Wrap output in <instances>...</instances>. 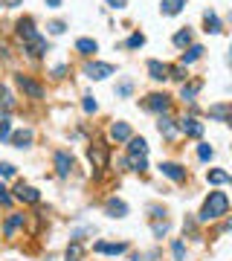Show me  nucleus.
Returning <instances> with one entry per match:
<instances>
[{"label":"nucleus","mask_w":232,"mask_h":261,"mask_svg":"<svg viewBox=\"0 0 232 261\" xmlns=\"http://www.w3.org/2000/svg\"><path fill=\"white\" fill-rule=\"evenodd\" d=\"M47 29H50V32H52V35H61V32H64V29H67V24H64V21H52V24H50Z\"/></svg>","instance_id":"37"},{"label":"nucleus","mask_w":232,"mask_h":261,"mask_svg":"<svg viewBox=\"0 0 232 261\" xmlns=\"http://www.w3.org/2000/svg\"><path fill=\"white\" fill-rule=\"evenodd\" d=\"M198 90H200V81H189V84L180 87V99H183V102H195Z\"/></svg>","instance_id":"19"},{"label":"nucleus","mask_w":232,"mask_h":261,"mask_svg":"<svg viewBox=\"0 0 232 261\" xmlns=\"http://www.w3.org/2000/svg\"><path fill=\"white\" fill-rule=\"evenodd\" d=\"M15 81H18V87H21L24 93H29L32 99H44V87L35 84L32 78H26V76H15Z\"/></svg>","instance_id":"4"},{"label":"nucleus","mask_w":232,"mask_h":261,"mask_svg":"<svg viewBox=\"0 0 232 261\" xmlns=\"http://www.w3.org/2000/svg\"><path fill=\"white\" fill-rule=\"evenodd\" d=\"M166 232H168V224H166V221H163V224H154V235H157V238H163Z\"/></svg>","instance_id":"41"},{"label":"nucleus","mask_w":232,"mask_h":261,"mask_svg":"<svg viewBox=\"0 0 232 261\" xmlns=\"http://www.w3.org/2000/svg\"><path fill=\"white\" fill-rule=\"evenodd\" d=\"M104 212H107L110 218H125V215H128V203H125V200L110 197V200L104 203Z\"/></svg>","instance_id":"6"},{"label":"nucleus","mask_w":232,"mask_h":261,"mask_svg":"<svg viewBox=\"0 0 232 261\" xmlns=\"http://www.w3.org/2000/svg\"><path fill=\"white\" fill-rule=\"evenodd\" d=\"M76 50H78L81 55H93V52L99 50V44H96L93 38H78V41H76Z\"/></svg>","instance_id":"16"},{"label":"nucleus","mask_w":232,"mask_h":261,"mask_svg":"<svg viewBox=\"0 0 232 261\" xmlns=\"http://www.w3.org/2000/svg\"><path fill=\"white\" fill-rule=\"evenodd\" d=\"M227 212H230V197H227V192H209L203 209H200V221H218Z\"/></svg>","instance_id":"1"},{"label":"nucleus","mask_w":232,"mask_h":261,"mask_svg":"<svg viewBox=\"0 0 232 261\" xmlns=\"http://www.w3.org/2000/svg\"><path fill=\"white\" fill-rule=\"evenodd\" d=\"M18 38H21L24 44H29V41H35V38H38V29H35L32 18H24V21H18Z\"/></svg>","instance_id":"5"},{"label":"nucleus","mask_w":232,"mask_h":261,"mask_svg":"<svg viewBox=\"0 0 232 261\" xmlns=\"http://www.w3.org/2000/svg\"><path fill=\"white\" fill-rule=\"evenodd\" d=\"M47 6H50V9H58V6H61V0H47Z\"/></svg>","instance_id":"44"},{"label":"nucleus","mask_w":232,"mask_h":261,"mask_svg":"<svg viewBox=\"0 0 232 261\" xmlns=\"http://www.w3.org/2000/svg\"><path fill=\"white\" fill-rule=\"evenodd\" d=\"M142 44H145V35H139V32H133L131 38H128V47H131V50H136V47H142Z\"/></svg>","instance_id":"35"},{"label":"nucleus","mask_w":232,"mask_h":261,"mask_svg":"<svg viewBox=\"0 0 232 261\" xmlns=\"http://www.w3.org/2000/svg\"><path fill=\"white\" fill-rule=\"evenodd\" d=\"M209 116H215L218 122H227V104H218V107H209Z\"/></svg>","instance_id":"31"},{"label":"nucleus","mask_w":232,"mask_h":261,"mask_svg":"<svg viewBox=\"0 0 232 261\" xmlns=\"http://www.w3.org/2000/svg\"><path fill=\"white\" fill-rule=\"evenodd\" d=\"M87 157H90V163H96L102 168V165H104V148H102V145H93V148L87 151Z\"/></svg>","instance_id":"25"},{"label":"nucleus","mask_w":232,"mask_h":261,"mask_svg":"<svg viewBox=\"0 0 232 261\" xmlns=\"http://www.w3.org/2000/svg\"><path fill=\"white\" fill-rule=\"evenodd\" d=\"M64 73H67V67H64V64H61V67H55V70H52V76H55V78H61Z\"/></svg>","instance_id":"43"},{"label":"nucleus","mask_w":232,"mask_h":261,"mask_svg":"<svg viewBox=\"0 0 232 261\" xmlns=\"http://www.w3.org/2000/svg\"><path fill=\"white\" fill-rule=\"evenodd\" d=\"M128 154H131V157H145V154H148V142H145L142 136H131V139H128Z\"/></svg>","instance_id":"11"},{"label":"nucleus","mask_w":232,"mask_h":261,"mask_svg":"<svg viewBox=\"0 0 232 261\" xmlns=\"http://www.w3.org/2000/svg\"><path fill=\"white\" fill-rule=\"evenodd\" d=\"M131 93H133V81H131V78H122V81H119V87H116V96L128 99Z\"/></svg>","instance_id":"27"},{"label":"nucleus","mask_w":232,"mask_h":261,"mask_svg":"<svg viewBox=\"0 0 232 261\" xmlns=\"http://www.w3.org/2000/svg\"><path fill=\"white\" fill-rule=\"evenodd\" d=\"M81 107H84L87 113H96V99H93V96H84V102H81Z\"/></svg>","instance_id":"38"},{"label":"nucleus","mask_w":232,"mask_h":261,"mask_svg":"<svg viewBox=\"0 0 232 261\" xmlns=\"http://www.w3.org/2000/svg\"><path fill=\"white\" fill-rule=\"evenodd\" d=\"M136 261H139V259H136Z\"/></svg>","instance_id":"46"},{"label":"nucleus","mask_w":232,"mask_h":261,"mask_svg":"<svg viewBox=\"0 0 232 261\" xmlns=\"http://www.w3.org/2000/svg\"><path fill=\"white\" fill-rule=\"evenodd\" d=\"M198 157L206 163V160H212V157H215V151H212L209 145H200V148H198Z\"/></svg>","instance_id":"36"},{"label":"nucleus","mask_w":232,"mask_h":261,"mask_svg":"<svg viewBox=\"0 0 232 261\" xmlns=\"http://www.w3.org/2000/svg\"><path fill=\"white\" fill-rule=\"evenodd\" d=\"M157 130H160L166 139H174V136H177V125H174V119H168V116H160V122H157Z\"/></svg>","instance_id":"14"},{"label":"nucleus","mask_w":232,"mask_h":261,"mask_svg":"<svg viewBox=\"0 0 232 261\" xmlns=\"http://www.w3.org/2000/svg\"><path fill=\"white\" fill-rule=\"evenodd\" d=\"M203 24H206V32H221V21L215 12H206L203 15Z\"/></svg>","instance_id":"22"},{"label":"nucleus","mask_w":232,"mask_h":261,"mask_svg":"<svg viewBox=\"0 0 232 261\" xmlns=\"http://www.w3.org/2000/svg\"><path fill=\"white\" fill-rule=\"evenodd\" d=\"M29 142H32V130H29V128L18 130V133L12 136V145H15V148H29Z\"/></svg>","instance_id":"17"},{"label":"nucleus","mask_w":232,"mask_h":261,"mask_svg":"<svg viewBox=\"0 0 232 261\" xmlns=\"http://www.w3.org/2000/svg\"><path fill=\"white\" fill-rule=\"evenodd\" d=\"M93 250L104 253V256H122L128 250V244H104V241H99V244H93Z\"/></svg>","instance_id":"12"},{"label":"nucleus","mask_w":232,"mask_h":261,"mask_svg":"<svg viewBox=\"0 0 232 261\" xmlns=\"http://www.w3.org/2000/svg\"><path fill=\"white\" fill-rule=\"evenodd\" d=\"M148 73H151L154 81H166L168 78V67L160 64V61H148Z\"/></svg>","instance_id":"15"},{"label":"nucleus","mask_w":232,"mask_h":261,"mask_svg":"<svg viewBox=\"0 0 232 261\" xmlns=\"http://www.w3.org/2000/svg\"><path fill=\"white\" fill-rule=\"evenodd\" d=\"M189 44H192V32L189 29H180L174 35V47H189Z\"/></svg>","instance_id":"28"},{"label":"nucleus","mask_w":232,"mask_h":261,"mask_svg":"<svg viewBox=\"0 0 232 261\" xmlns=\"http://www.w3.org/2000/svg\"><path fill=\"white\" fill-rule=\"evenodd\" d=\"M168 104H171V102H168L166 93H151V96L145 99V107H148L151 113H166Z\"/></svg>","instance_id":"3"},{"label":"nucleus","mask_w":232,"mask_h":261,"mask_svg":"<svg viewBox=\"0 0 232 261\" xmlns=\"http://www.w3.org/2000/svg\"><path fill=\"white\" fill-rule=\"evenodd\" d=\"M12 200H15V197H12L9 192H6V189H3V186H0V206H9Z\"/></svg>","instance_id":"40"},{"label":"nucleus","mask_w":232,"mask_h":261,"mask_svg":"<svg viewBox=\"0 0 232 261\" xmlns=\"http://www.w3.org/2000/svg\"><path fill=\"white\" fill-rule=\"evenodd\" d=\"M6 6H21V0H3Z\"/></svg>","instance_id":"45"},{"label":"nucleus","mask_w":232,"mask_h":261,"mask_svg":"<svg viewBox=\"0 0 232 261\" xmlns=\"http://www.w3.org/2000/svg\"><path fill=\"white\" fill-rule=\"evenodd\" d=\"M180 130H183L186 136H200V133H203V125H200L195 116H186V119L180 122Z\"/></svg>","instance_id":"13"},{"label":"nucleus","mask_w":232,"mask_h":261,"mask_svg":"<svg viewBox=\"0 0 232 261\" xmlns=\"http://www.w3.org/2000/svg\"><path fill=\"white\" fill-rule=\"evenodd\" d=\"M0 177H15V165L12 163H0Z\"/></svg>","instance_id":"39"},{"label":"nucleus","mask_w":232,"mask_h":261,"mask_svg":"<svg viewBox=\"0 0 232 261\" xmlns=\"http://www.w3.org/2000/svg\"><path fill=\"white\" fill-rule=\"evenodd\" d=\"M168 78H177V81H183L186 78V67H168Z\"/></svg>","instance_id":"33"},{"label":"nucleus","mask_w":232,"mask_h":261,"mask_svg":"<svg viewBox=\"0 0 232 261\" xmlns=\"http://www.w3.org/2000/svg\"><path fill=\"white\" fill-rule=\"evenodd\" d=\"M171 253H174V261H186V244L183 241H174L171 244Z\"/></svg>","instance_id":"29"},{"label":"nucleus","mask_w":232,"mask_h":261,"mask_svg":"<svg viewBox=\"0 0 232 261\" xmlns=\"http://www.w3.org/2000/svg\"><path fill=\"white\" fill-rule=\"evenodd\" d=\"M183 6H186V0H163V15H180L183 12Z\"/></svg>","instance_id":"21"},{"label":"nucleus","mask_w":232,"mask_h":261,"mask_svg":"<svg viewBox=\"0 0 232 261\" xmlns=\"http://www.w3.org/2000/svg\"><path fill=\"white\" fill-rule=\"evenodd\" d=\"M0 107H3V110H12V107H15V96H12L3 84H0Z\"/></svg>","instance_id":"26"},{"label":"nucleus","mask_w":232,"mask_h":261,"mask_svg":"<svg viewBox=\"0 0 232 261\" xmlns=\"http://www.w3.org/2000/svg\"><path fill=\"white\" fill-rule=\"evenodd\" d=\"M200 55H203V47H198V44H195V47H189V52H183V55H180V67H189L192 61H198Z\"/></svg>","instance_id":"18"},{"label":"nucleus","mask_w":232,"mask_h":261,"mask_svg":"<svg viewBox=\"0 0 232 261\" xmlns=\"http://www.w3.org/2000/svg\"><path fill=\"white\" fill-rule=\"evenodd\" d=\"M15 197H18V200H24V203H38V200H41L38 189L24 186V183H18V186H15Z\"/></svg>","instance_id":"7"},{"label":"nucleus","mask_w":232,"mask_h":261,"mask_svg":"<svg viewBox=\"0 0 232 261\" xmlns=\"http://www.w3.org/2000/svg\"><path fill=\"white\" fill-rule=\"evenodd\" d=\"M113 73H116V67H113V64H102V61H93V64L84 67V76H87V78H96V81L107 78V76H113Z\"/></svg>","instance_id":"2"},{"label":"nucleus","mask_w":232,"mask_h":261,"mask_svg":"<svg viewBox=\"0 0 232 261\" xmlns=\"http://www.w3.org/2000/svg\"><path fill=\"white\" fill-rule=\"evenodd\" d=\"M110 139L128 142V139H131V125H128V122H113V125H110Z\"/></svg>","instance_id":"9"},{"label":"nucleus","mask_w":232,"mask_h":261,"mask_svg":"<svg viewBox=\"0 0 232 261\" xmlns=\"http://www.w3.org/2000/svg\"><path fill=\"white\" fill-rule=\"evenodd\" d=\"M206 180H209V183H215V186H224V183H230V174L215 168V171H209V174H206Z\"/></svg>","instance_id":"24"},{"label":"nucleus","mask_w":232,"mask_h":261,"mask_svg":"<svg viewBox=\"0 0 232 261\" xmlns=\"http://www.w3.org/2000/svg\"><path fill=\"white\" fill-rule=\"evenodd\" d=\"M21 224H24V215H21V212H15V215H12V218L6 221V235L12 238V235L18 232V227H21Z\"/></svg>","instance_id":"23"},{"label":"nucleus","mask_w":232,"mask_h":261,"mask_svg":"<svg viewBox=\"0 0 232 261\" xmlns=\"http://www.w3.org/2000/svg\"><path fill=\"white\" fill-rule=\"evenodd\" d=\"M78 256H81V244H78V241H73V247L67 250V261H78Z\"/></svg>","instance_id":"34"},{"label":"nucleus","mask_w":232,"mask_h":261,"mask_svg":"<svg viewBox=\"0 0 232 261\" xmlns=\"http://www.w3.org/2000/svg\"><path fill=\"white\" fill-rule=\"evenodd\" d=\"M9 133H12V119H9V116H3V119H0V142H3V139H9Z\"/></svg>","instance_id":"30"},{"label":"nucleus","mask_w":232,"mask_h":261,"mask_svg":"<svg viewBox=\"0 0 232 261\" xmlns=\"http://www.w3.org/2000/svg\"><path fill=\"white\" fill-rule=\"evenodd\" d=\"M26 47H29V55H35V58H38V55H44V52H47V50H50V44H47V41H44V38H41V35H38V38H35V41H29V44H26Z\"/></svg>","instance_id":"20"},{"label":"nucleus","mask_w":232,"mask_h":261,"mask_svg":"<svg viewBox=\"0 0 232 261\" xmlns=\"http://www.w3.org/2000/svg\"><path fill=\"white\" fill-rule=\"evenodd\" d=\"M110 9H125V0H107Z\"/></svg>","instance_id":"42"},{"label":"nucleus","mask_w":232,"mask_h":261,"mask_svg":"<svg viewBox=\"0 0 232 261\" xmlns=\"http://www.w3.org/2000/svg\"><path fill=\"white\" fill-rule=\"evenodd\" d=\"M160 171L166 174L168 180H174V183L186 180V168H183V165H177V163H163V165H160Z\"/></svg>","instance_id":"8"},{"label":"nucleus","mask_w":232,"mask_h":261,"mask_svg":"<svg viewBox=\"0 0 232 261\" xmlns=\"http://www.w3.org/2000/svg\"><path fill=\"white\" fill-rule=\"evenodd\" d=\"M55 171H58V177H67V174L73 171V157H70L67 151H58V154H55Z\"/></svg>","instance_id":"10"},{"label":"nucleus","mask_w":232,"mask_h":261,"mask_svg":"<svg viewBox=\"0 0 232 261\" xmlns=\"http://www.w3.org/2000/svg\"><path fill=\"white\" fill-rule=\"evenodd\" d=\"M128 165H131L133 171H145V168H148L145 157H128Z\"/></svg>","instance_id":"32"}]
</instances>
